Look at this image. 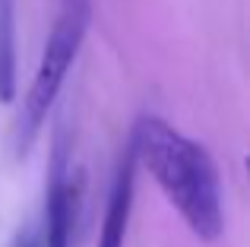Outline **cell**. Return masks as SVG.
Here are the masks:
<instances>
[{"label": "cell", "mask_w": 250, "mask_h": 247, "mask_svg": "<svg viewBox=\"0 0 250 247\" xmlns=\"http://www.w3.org/2000/svg\"><path fill=\"white\" fill-rule=\"evenodd\" d=\"M136 165H143L165 200L181 212L200 241L212 244L225 231L222 178L206 146L168 124L159 114H140L130 133Z\"/></svg>", "instance_id": "obj_1"}, {"label": "cell", "mask_w": 250, "mask_h": 247, "mask_svg": "<svg viewBox=\"0 0 250 247\" xmlns=\"http://www.w3.org/2000/svg\"><path fill=\"white\" fill-rule=\"evenodd\" d=\"M10 247H42V225L38 222H25L22 228L16 231Z\"/></svg>", "instance_id": "obj_6"}, {"label": "cell", "mask_w": 250, "mask_h": 247, "mask_svg": "<svg viewBox=\"0 0 250 247\" xmlns=\"http://www.w3.org/2000/svg\"><path fill=\"white\" fill-rule=\"evenodd\" d=\"M89 22H92V0H61L51 35L42 51V61H38V70L22 99V108L16 114V127H13L16 159H25L35 146L38 133H42L44 121H48L51 108H54L57 95L63 89V80H67L70 67H73L76 54L85 41Z\"/></svg>", "instance_id": "obj_2"}, {"label": "cell", "mask_w": 250, "mask_h": 247, "mask_svg": "<svg viewBox=\"0 0 250 247\" xmlns=\"http://www.w3.org/2000/svg\"><path fill=\"white\" fill-rule=\"evenodd\" d=\"M133 193H136V155L127 143V149L121 152V162H117L114 181H111L98 247H124V238L130 228V212H133Z\"/></svg>", "instance_id": "obj_4"}, {"label": "cell", "mask_w": 250, "mask_h": 247, "mask_svg": "<svg viewBox=\"0 0 250 247\" xmlns=\"http://www.w3.org/2000/svg\"><path fill=\"white\" fill-rule=\"evenodd\" d=\"M16 95V0H0V102Z\"/></svg>", "instance_id": "obj_5"}, {"label": "cell", "mask_w": 250, "mask_h": 247, "mask_svg": "<svg viewBox=\"0 0 250 247\" xmlns=\"http://www.w3.org/2000/svg\"><path fill=\"white\" fill-rule=\"evenodd\" d=\"M73 219H76V181L70 174L67 140L61 136L54 146V159H51L44 216L38 219V225H42V247H70Z\"/></svg>", "instance_id": "obj_3"}]
</instances>
